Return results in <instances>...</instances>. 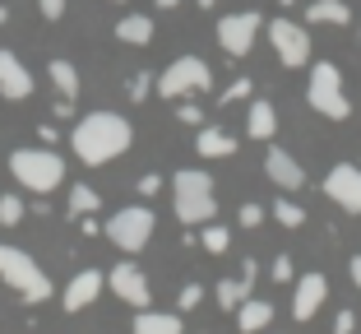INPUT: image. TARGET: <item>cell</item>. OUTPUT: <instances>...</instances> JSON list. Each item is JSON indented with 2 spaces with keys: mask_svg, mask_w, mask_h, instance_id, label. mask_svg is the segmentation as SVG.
Masks as SVG:
<instances>
[{
  "mask_svg": "<svg viewBox=\"0 0 361 334\" xmlns=\"http://www.w3.org/2000/svg\"><path fill=\"white\" fill-rule=\"evenodd\" d=\"M135 144V130L121 112H84L70 130V149L84 167H106Z\"/></svg>",
  "mask_w": 361,
  "mask_h": 334,
  "instance_id": "cell-1",
  "label": "cell"
},
{
  "mask_svg": "<svg viewBox=\"0 0 361 334\" xmlns=\"http://www.w3.org/2000/svg\"><path fill=\"white\" fill-rule=\"evenodd\" d=\"M171 214L185 227H204L218 218V191H213V177L204 167H180L171 177Z\"/></svg>",
  "mask_w": 361,
  "mask_h": 334,
  "instance_id": "cell-2",
  "label": "cell"
},
{
  "mask_svg": "<svg viewBox=\"0 0 361 334\" xmlns=\"http://www.w3.org/2000/svg\"><path fill=\"white\" fill-rule=\"evenodd\" d=\"M10 177L32 195H51L56 186H65V158L56 149H14Z\"/></svg>",
  "mask_w": 361,
  "mask_h": 334,
  "instance_id": "cell-3",
  "label": "cell"
},
{
  "mask_svg": "<svg viewBox=\"0 0 361 334\" xmlns=\"http://www.w3.org/2000/svg\"><path fill=\"white\" fill-rule=\"evenodd\" d=\"M0 279L10 283V288L19 292L28 306H42L47 297H51V279L42 274V265H37L28 251L5 246V241H0Z\"/></svg>",
  "mask_w": 361,
  "mask_h": 334,
  "instance_id": "cell-4",
  "label": "cell"
},
{
  "mask_svg": "<svg viewBox=\"0 0 361 334\" xmlns=\"http://www.w3.org/2000/svg\"><path fill=\"white\" fill-rule=\"evenodd\" d=\"M209 88H213V65L204 56H176L162 75H153V93L171 97V102H180L190 93H209Z\"/></svg>",
  "mask_w": 361,
  "mask_h": 334,
  "instance_id": "cell-5",
  "label": "cell"
},
{
  "mask_svg": "<svg viewBox=\"0 0 361 334\" xmlns=\"http://www.w3.org/2000/svg\"><path fill=\"white\" fill-rule=\"evenodd\" d=\"M153 227H158V218H153L149 205H126V209H116V214L102 223V237L116 251L135 256V251H144L153 241Z\"/></svg>",
  "mask_w": 361,
  "mask_h": 334,
  "instance_id": "cell-6",
  "label": "cell"
},
{
  "mask_svg": "<svg viewBox=\"0 0 361 334\" xmlns=\"http://www.w3.org/2000/svg\"><path fill=\"white\" fill-rule=\"evenodd\" d=\"M306 102L319 112V117L329 121H343L348 117V93H343V75L334 61H315V70H310V84H306Z\"/></svg>",
  "mask_w": 361,
  "mask_h": 334,
  "instance_id": "cell-7",
  "label": "cell"
},
{
  "mask_svg": "<svg viewBox=\"0 0 361 334\" xmlns=\"http://www.w3.org/2000/svg\"><path fill=\"white\" fill-rule=\"evenodd\" d=\"M259 32H264V14L259 10H236V14H223L218 19V47H223L227 56H250L259 42Z\"/></svg>",
  "mask_w": 361,
  "mask_h": 334,
  "instance_id": "cell-8",
  "label": "cell"
},
{
  "mask_svg": "<svg viewBox=\"0 0 361 334\" xmlns=\"http://www.w3.org/2000/svg\"><path fill=\"white\" fill-rule=\"evenodd\" d=\"M264 32H269V47H274V56L287 65V70H301V65L310 61L306 23H297V19H274V23H264Z\"/></svg>",
  "mask_w": 361,
  "mask_h": 334,
  "instance_id": "cell-9",
  "label": "cell"
},
{
  "mask_svg": "<svg viewBox=\"0 0 361 334\" xmlns=\"http://www.w3.org/2000/svg\"><path fill=\"white\" fill-rule=\"evenodd\" d=\"M106 288L116 292L126 306H135V311H144V306L153 302V288H149V274L139 270L135 260H121V265H111V274H106Z\"/></svg>",
  "mask_w": 361,
  "mask_h": 334,
  "instance_id": "cell-10",
  "label": "cell"
},
{
  "mask_svg": "<svg viewBox=\"0 0 361 334\" xmlns=\"http://www.w3.org/2000/svg\"><path fill=\"white\" fill-rule=\"evenodd\" d=\"M324 195H329L343 214H361V167H357V162H338V167H329V177H324Z\"/></svg>",
  "mask_w": 361,
  "mask_h": 334,
  "instance_id": "cell-11",
  "label": "cell"
},
{
  "mask_svg": "<svg viewBox=\"0 0 361 334\" xmlns=\"http://www.w3.org/2000/svg\"><path fill=\"white\" fill-rule=\"evenodd\" d=\"M324 297H329V279L319 270L292 279V316H297V321H310V316L324 306Z\"/></svg>",
  "mask_w": 361,
  "mask_h": 334,
  "instance_id": "cell-12",
  "label": "cell"
},
{
  "mask_svg": "<svg viewBox=\"0 0 361 334\" xmlns=\"http://www.w3.org/2000/svg\"><path fill=\"white\" fill-rule=\"evenodd\" d=\"M102 288H106V274H102V270H79L75 279L65 283L61 306H65L70 316H75V311H88V306H93L97 297H102Z\"/></svg>",
  "mask_w": 361,
  "mask_h": 334,
  "instance_id": "cell-13",
  "label": "cell"
},
{
  "mask_svg": "<svg viewBox=\"0 0 361 334\" xmlns=\"http://www.w3.org/2000/svg\"><path fill=\"white\" fill-rule=\"evenodd\" d=\"M32 88H37L32 70H28V65H23L14 52H5V47H0V97L23 102V97H32Z\"/></svg>",
  "mask_w": 361,
  "mask_h": 334,
  "instance_id": "cell-14",
  "label": "cell"
},
{
  "mask_svg": "<svg viewBox=\"0 0 361 334\" xmlns=\"http://www.w3.org/2000/svg\"><path fill=\"white\" fill-rule=\"evenodd\" d=\"M264 177L274 186H283V191H301V186H306V167H301L287 149H269L264 153Z\"/></svg>",
  "mask_w": 361,
  "mask_h": 334,
  "instance_id": "cell-15",
  "label": "cell"
},
{
  "mask_svg": "<svg viewBox=\"0 0 361 334\" xmlns=\"http://www.w3.org/2000/svg\"><path fill=\"white\" fill-rule=\"evenodd\" d=\"M195 153L200 158H232L236 153V135L223 126H200L195 130Z\"/></svg>",
  "mask_w": 361,
  "mask_h": 334,
  "instance_id": "cell-16",
  "label": "cell"
},
{
  "mask_svg": "<svg viewBox=\"0 0 361 334\" xmlns=\"http://www.w3.org/2000/svg\"><path fill=\"white\" fill-rule=\"evenodd\" d=\"M269 325H274V306L250 292V297L236 306V330H241V334H264Z\"/></svg>",
  "mask_w": 361,
  "mask_h": 334,
  "instance_id": "cell-17",
  "label": "cell"
},
{
  "mask_svg": "<svg viewBox=\"0 0 361 334\" xmlns=\"http://www.w3.org/2000/svg\"><path fill=\"white\" fill-rule=\"evenodd\" d=\"M278 130V107L264 102V97H250V107H245V135L250 140H274Z\"/></svg>",
  "mask_w": 361,
  "mask_h": 334,
  "instance_id": "cell-18",
  "label": "cell"
},
{
  "mask_svg": "<svg viewBox=\"0 0 361 334\" xmlns=\"http://www.w3.org/2000/svg\"><path fill=\"white\" fill-rule=\"evenodd\" d=\"M130 334H185V325H180L176 311H153V306H144V311H135Z\"/></svg>",
  "mask_w": 361,
  "mask_h": 334,
  "instance_id": "cell-19",
  "label": "cell"
},
{
  "mask_svg": "<svg viewBox=\"0 0 361 334\" xmlns=\"http://www.w3.org/2000/svg\"><path fill=\"white\" fill-rule=\"evenodd\" d=\"M306 23L343 28V23H352V5H348V0H310V5H306Z\"/></svg>",
  "mask_w": 361,
  "mask_h": 334,
  "instance_id": "cell-20",
  "label": "cell"
},
{
  "mask_svg": "<svg viewBox=\"0 0 361 334\" xmlns=\"http://www.w3.org/2000/svg\"><path fill=\"white\" fill-rule=\"evenodd\" d=\"M47 75H51V88L65 97V102H75V97H79V70H75V61H61V56H56V61L47 65Z\"/></svg>",
  "mask_w": 361,
  "mask_h": 334,
  "instance_id": "cell-21",
  "label": "cell"
},
{
  "mask_svg": "<svg viewBox=\"0 0 361 334\" xmlns=\"http://www.w3.org/2000/svg\"><path fill=\"white\" fill-rule=\"evenodd\" d=\"M116 37L126 47H149L153 42V19L149 14H126V19L116 23Z\"/></svg>",
  "mask_w": 361,
  "mask_h": 334,
  "instance_id": "cell-22",
  "label": "cell"
},
{
  "mask_svg": "<svg viewBox=\"0 0 361 334\" xmlns=\"http://www.w3.org/2000/svg\"><path fill=\"white\" fill-rule=\"evenodd\" d=\"M97 209H102V195H97L93 186H84V181L70 186V218H88V214H97Z\"/></svg>",
  "mask_w": 361,
  "mask_h": 334,
  "instance_id": "cell-23",
  "label": "cell"
},
{
  "mask_svg": "<svg viewBox=\"0 0 361 334\" xmlns=\"http://www.w3.org/2000/svg\"><path fill=\"white\" fill-rule=\"evenodd\" d=\"M269 214H274V223H278V227H301V223H306V209H301L297 200H287V195H278Z\"/></svg>",
  "mask_w": 361,
  "mask_h": 334,
  "instance_id": "cell-24",
  "label": "cell"
},
{
  "mask_svg": "<svg viewBox=\"0 0 361 334\" xmlns=\"http://www.w3.org/2000/svg\"><path fill=\"white\" fill-rule=\"evenodd\" d=\"M200 241H204V251H213V256H223V251L232 246V227H223V223H204Z\"/></svg>",
  "mask_w": 361,
  "mask_h": 334,
  "instance_id": "cell-25",
  "label": "cell"
},
{
  "mask_svg": "<svg viewBox=\"0 0 361 334\" xmlns=\"http://www.w3.org/2000/svg\"><path fill=\"white\" fill-rule=\"evenodd\" d=\"M213 297H218V306H223V311H236V306H241L245 297H250V292H245L236 279H223L218 288H213Z\"/></svg>",
  "mask_w": 361,
  "mask_h": 334,
  "instance_id": "cell-26",
  "label": "cell"
},
{
  "mask_svg": "<svg viewBox=\"0 0 361 334\" xmlns=\"http://www.w3.org/2000/svg\"><path fill=\"white\" fill-rule=\"evenodd\" d=\"M250 97H255V84L241 75V79H232V84L218 93V107H232V102H250Z\"/></svg>",
  "mask_w": 361,
  "mask_h": 334,
  "instance_id": "cell-27",
  "label": "cell"
},
{
  "mask_svg": "<svg viewBox=\"0 0 361 334\" xmlns=\"http://www.w3.org/2000/svg\"><path fill=\"white\" fill-rule=\"evenodd\" d=\"M23 214H28V205H23L19 195H0V227H19Z\"/></svg>",
  "mask_w": 361,
  "mask_h": 334,
  "instance_id": "cell-28",
  "label": "cell"
},
{
  "mask_svg": "<svg viewBox=\"0 0 361 334\" xmlns=\"http://www.w3.org/2000/svg\"><path fill=\"white\" fill-rule=\"evenodd\" d=\"M126 88H130V102H144V97L153 93V70H135Z\"/></svg>",
  "mask_w": 361,
  "mask_h": 334,
  "instance_id": "cell-29",
  "label": "cell"
},
{
  "mask_svg": "<svg viewBox=\"0 0 361 334\" xmlns=\"http://www.w3.org/2000/svg\"><path fill=\"white\" fill-rule=\"evenodd\" d=\"M176 121H180V126H190V130H200L204 126V107H200V102H190V97H180Z\"/></svg>",
  "mask_w": 361,
  "mask_h": 334,
  "instance_id": "cell-30",
  "label": "cell"
},
{
  "mask_svg": "<svg viewBox=\"0 0 361 334\" xmlns=\"http://www.w3.org/2000/svg\"><path fill=\"white\" fill-rule=\"evenodd\" d=\"M264 218H269V209H264V205H255V200H245V205L236 209V223H241V227H259Z\"/></svg>",
  "mask_w": 361,
  "mask_h": 334,
  "instance_id": "cell-31",
  "label": "cell"
},
{
  "mask_svg": "<svg viewBox=\"0 0 361 334\" xmlns=\"http://www.w3.org/2000/svg\"><path fill=\"white\" fill-rule=\"evenodd\" d=\"M269 279H274V283H292V279H297V265H292V256H278L274 265H269Z\"/></svg>",
  "mask_w": 361,
  "mask_h": 334,
  "instance_id": "cell-32",
  "label": "cell"
},
{
  "mask_svg": "<svg viewBox=\"0 0 361 334\" xmlns=\"http://www.w3.org/2000/svg\"><path fill=\"white\" fill-rule=\"evenodd\" d=\"M200 302H204V288H200V283H185V288H180V297H176L180 311H195Z\"/></svg>",
  "mask_w": 361,
  "mask_h": 334,
  "instance_id": "cell-33",
  "label": "cell"
},
{
  "mask_svg": "<svg viewBox=\"0 0 361 334\" xmlns=\"http://www.w3.org/2000/svg\"><path fill=\"white\" fill-rule=\"evenodd\" d=\"M162 186H167V181H162V177H158V172H144V177H139V181H135V191H139V195H144V200H153V195H158V191H162Z\"/></svg>",
  "mask_w": 361,
  "mask_h": 334,
  "instance_id": "cell-34",
  "label": "cell"
},
{
  "mask_svg": "<svg viewBox=\"0 0 361 334\" xmlns=\"http://www.w3.org/2000/svg\"><path fill=\"white\" fill-rule=\"evenodd\" d=\"M255 274H259V265L250 256H241V279H236V283H241L245 292H255Z\"/></svg>",
  "mask_w": 361,
  "mask_h": 334,
  "instance_id": "cell-35",
  "label": "cell"
},
{
  "mask_svg": "<svg viewBox=\"0 0 361 334\" xmlns=\"http://www.w3.org/2000/svg\"><path fill=\"white\" fill-rule=\"evenodd\" d=\"M37 10H42V19H65V0H37Z\"/></svg>",
  "mask_w": 361,
  "mask_h": 334,
  "instance_id": "cell-36",
  "label": "cell"
},
{
  "mask_svg": "<svg viewBox=\"0 0 361 334\" xmlns=\"http://www.w3.org/2000/svg\"><path fill=\"white\" fill-rule=\"evenodd\" d=\"M334 334H357V316L338 311V316H334Z\"/></svg>",
  "mask_w": 361,
  "mask_h": 334,
  "instance_id": "cell-37",
  "label": "cell"
},
{
  "mask_svg": "<svg viewBox=\"0 0 361 334\" xmlns=\"http://www.w3.org/2000/svg\"><path fill=\"white\" fill-rule=\"evenodd\" d=\"M51 117H56V121H70V117H75V102H65V97H56Z\"/></svg>",
  "mask_w": 361,
  "mask_h": 334,
  "instance_id": "cell-38",
  "label": "cell"
},
{
  "mask_svg": "<svg viewBox=\"0 0 361 334\" xmlns=\"http://www.w3.org/2000/svg\"><path fill=\"white\" fill-rule=\"evenodd\" d=\"M37 140H42V144H56V140H61V130H56L51 121H42V126H37Z\"/></svg>",
  "mask_w": 361,
  "mask_h": 334,
  "instance_id": "cell-39",
  "label": "cell"
},
{
  "mask_svg": "<svg viewBox=\"0 0 361 334\" xmlns=\"http://www.w3.org/2000/svg\"><path fill=\"white\" fill-rule=\"evenodd\" d=\"M79 227H84V237H97V232H102V223H97V214L79 218Z\"/></svg>",
  "mask_w": 361,
  "mask_h": 334,
  "instance_id": "cell-40",
  "label": "cell"
},
{
  "mask_svg": "<svg viewBox=\"0 0 361 334\" xmlns=\"http://www.w3.org/2000/svg\"><path fill=\"white\" fill-rule=\"evenodd\" d=\"M348 274H352V283L361 288V256H352V260H348Z\"/></svg>",
  "mask_w": 361,
  "mask_h": 334,
  "instance_id": "cell-41",
  "label": "cell"
},
{
  "mask_svg": "<svg viewBox=\"0 0 361 334\" xmlns=\"http://www.w3.org/2000/svg\"><path fill=\"white\" fill-rule=\"evenodd\" d=\"M153 5H158V10H176L180 0H153Z\"/></svg>",
  "mask_w": 361,
  "mask_h": 334,
  "instance_id": "cell-42",
  "label": "cell"
},
{
  "mask_svg": "<svg viewBox=\"0 0 361 334\" xmlns=\"http://www.w3.org/2000/svg\"><path fill=\"white\" fill-rule=\"evenodd\" d=\"M195 5H200V10H213V5H218V0H195Z\"/></svg>",
  "mask_w": 361,
  "mask_h": 334,
  "instance_id": "cell-43",
  "label": "cell"
},
{
  "mask_svg": "<svg viewBox=\"0 0 361 334\" xmlns=\"http://www.w3.org/2000/svg\"><path fill=\"white\" fill-rule=\"evenodd\" d=\"M111 5H130V0H111Z\"/></svg>",
  "mask_w": 361,
  "mask_h": 334,
  "instance_id": "cell-44",
  "label": "cell"
}]
</instances>
